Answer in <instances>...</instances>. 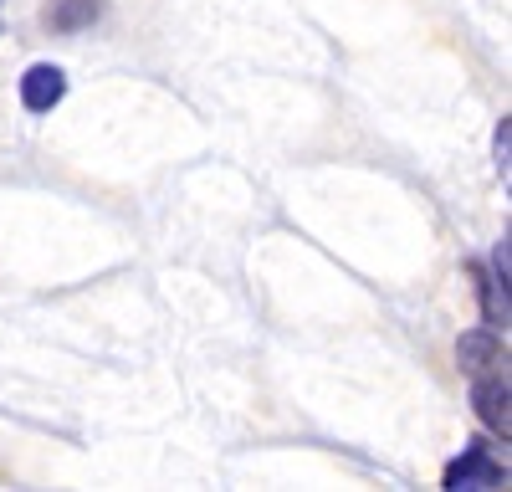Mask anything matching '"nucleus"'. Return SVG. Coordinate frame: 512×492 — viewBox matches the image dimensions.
I'll list each match as a JSON object with an SVG mask.
<instances>
[{"instance_id": "obj_3", "label": "nucleus", "mask_w": 512, "mask_h": 492, "mask_svg": "<svg viewBox=\"0 0 512 492\" xmlns=\"http://www.w3.org/2000/svg\"><path fill=\"white\" fill-rule=\"evenodd\" d=\"M446 487L461 492V487H507V467L492 462L487 446H466V457L446 467Z\"/></svg>"}, {"instance_id": "obj_4", "label": "nucleus", "mask_w": 512, "mask_h": 492, "mask_svg": "<svg viewBox=\"0 0 512 492\" xmlns=\"http://www.w3.org/2000/svg\"><path fill=\"white\" fill-rule=\"evenodd\" d=\"M62 98H67V72H62V67H52V62L26 67V77H21V103H26L31 113H52Z\"/></svg>"}, {"instance_id": "obj_6", "label": "nucleus", "mask_w": 512, "mask_h": 492, "mask_svg": "<svg viewBox=\"0 0 512 492\" xmlns=\"http://www.w3.org/2000/svg\"><path fill=\"white\" fill-rule=\"evenodd\" d=\"M507 134H512V123L502 118V123H497V175H502V180H507V149H512Z\"/></svg>"}, {"instance_id": "obj_5", "label": "nucleus", "mask_w": 512, "mask_h": 492, "mask_svg": "<svg viewBox=\"0 0 512 492\" xmlns=\"http://www.w3.org/2000/svg\"><path fill=\"white\" fill-rule=\"evenodd\" d=\"M98 0H62V6H52L47 11V21L57 26V31H82V26H93L98 21Z\"/></svg>"}, {"instance_id": "obj_2", "label": "nucleus", "mask_w": 512, "mask_h": 492, "mask_svg": "<svg viewBox=\"0 0 512 492\" xmlns=\"http://www.w3.org/2000/svg\"><path fill=\"white\" fill-rule=\"evenodd\" d=\"M456 359H461V369H466L472 380H477V375H492V369L507 364V339L497 334V328H472V334H461Z\"/></svg>"}, {"instance_id": "obj_1", "label": "nucleus", "mask_w": 512, "mask_h": 492, "mask_svg": "<svg viewBox=\"0 0 512 492\" xmlns=\"http://www.w3.org/2000/svg\"><path fill=\"white\" fill-rule=\"evenodd\" d=\"M472 405L492 436H512V390H507V369H492V375H477L472 385Z\"/></svg>"}]
</instances>
